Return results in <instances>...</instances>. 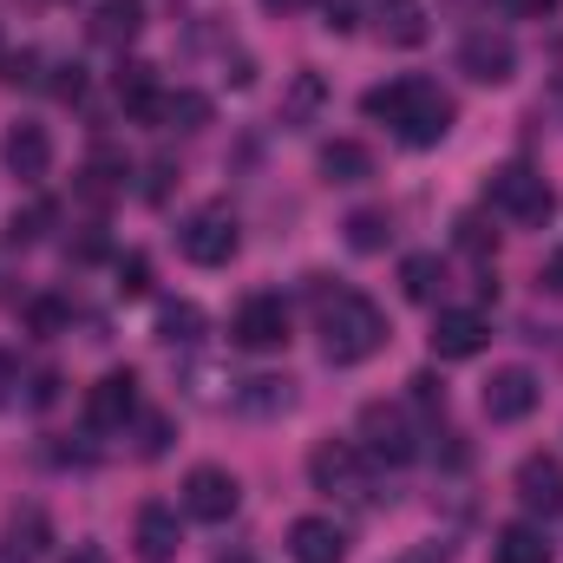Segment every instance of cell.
<instances>
[{
  "label": "cell",
  "instance_id": "1",
  "mask_svg": "<svg viewBox=\"0 0 563 563\" xmlns=\"http://www.w3.org/2000/svg\"><path fill=\"white\" fill-rule=\"evenodd\" d=\"M361 112H367L374 125H394V139L413 144V151L439 144L452 132V119H459V106H452L432 79H420V73H407V79H394V86H374V92L361 99Z\"/></svg>",
  "mask_w": 563,
  "mask_h": 563
},
{
  "label": "cell",
  "instance_id": "2",
  "mask_svg": "<svg viewBox=\"0 0 563 563\" xmlns=\"http://www.w3.org/2000/svg\"><path fill=\"white\" fill-rule=\"evenodd\" d=\"M387 341H394V321H387L380 301H367V295H354V288L321 295V354H328L334 367H361V361H374Z\"/></svg>",
  "mask_w": 563,
  "mask_h": 563
},
{
  "label": "cell",
  "instance_id": "3",
  "mask_svg": "<svg viewBox=\"0 0 563 563\" xmlns=\"http://www.w3.org/2000/svg\"><path fill=\"white\" fill-rule=\"evenodd\" d=\"M485 203H492L498 217H511V223H551V217H558V190H551L544 170H531V164H498L492 184H485Z\"/></svg>",
  "mask_w": 563,
  "mask_h": 563
},
{
  "label": "cell",
  "instance_id": "4",
  "mask_svg": "<svg viewBox=\"0 0 563 563\" xmlns=\"http://www.w3.org/2000/svg\"><path fill=\"white\" fill-rule=\"evenodd\" d=\"M177 250H184V263H197V269H223V263L243 250L236 210H230V203H197V210L177 223Z\"/></svg>",
  "mask_w": 563,
  "mask_h": 563
},
{
  "label": "cell",
  "instance_id": "5",
  "mask_svg": "<svg viewBox=\"0 0 563 563\" xmlns=\"http://www.w3.org/2000/svg\"><path fill=\"white\" fill-rule=\"evenodd\" d=\"M308 478L314 492L328 498H347V505H374V485H367V452L354 439H321L308 452Z\"/></svg>",
  "mask_w": 563,
  "mask_h": 563
},
{
  "label": "cell",
  "instance_id": "6",
  "mask_svg": "<svg viewBox=\"0 0 563 563\" xmlns=\"http://www.w3.org/2000/svg\"><path fill=\"white\" fill-rule=\"evenodd\" d=\"M354 445H361L367 459H380V465H413V459H420V426L407 420L400 400H367Z\"/></svg>",
  "mask_w": 563,
  "mask_h": 563
},
{
  "label": "cell",
  "instance_id": "7",
  "mask_svg": "<svg viewBox=\"0 0 563 563\" xmlns=\"http://www.w3.org/2000/svg\"><path fill=\"white\" fill-rule=\"evenodd\" d=\"M236 505H243V492H236V478H230L223 465H190V472H184V518H197V525H230Z\"/></svg>",
  "mask_w": 563,
  "mask_h": 563
},
{
  "label": "cell",
  "instance_id": "8",
  "mask_svg": "<svg viewBox=\"0 0 563 563\" xmlns=\"http://www.w3.org/2000/svg\"><path fill=\"white\" fill-rule=\"evenodd\" d=\"M230 341L250 347V354L288 347V301H282V295H250V301L236 308V321H230Z\"/></svg>",
  "mask_w": 563,
  "mask_h": 563
},
{
  "label": "cell",
  "instance_id": "9",
  "mask_svg": "<svg viewBox=\"0 0 563 563\" xmlns=\"http://www.w3.org/2000/svg\"><path fill=\"white\" fill-rule=\"evenodd\" d=\"M538 400H544V380L531 374V367H498L492 380H485V420L492 426H518L538 413Z\"/></svg>",
  "mask_w": 563,
  "mask_h": 563
},
{
  "label": "cell",
  "instance_id": "10",
  "mask_svg": "<svg viewBox=\"0 0 563 563\" xmlns=\"http://www.w3.org/2000/svg\"><path fill=\"white\" fill-rule=\"evenodd\" d=\"M511 66H518L511 33H498V26H472V33L459 40V73H465V79H478V86H505Z\"/></svg>",
  "mask_w": 563,
  "mask_h": 563
},
{
  "label": "cell",
  "instance_id": "11",
  "mask_svg": "<svg viewBox=\"0 0 563 563\" xmlns=\"http://www.w3.org/2000/svg\"><path fill=\"white\" fill-rule=\"evenodd\" d=\"M485 347H492V321L478 308H439V321H432V354L439 361H472Z\"/></svg>",
  "mask_w": 563,
  "mask_h": 563
},
{
  "label": "cell",
  "instance_id": "12",
  "mask_svg": "<svg viewBox=\"0 0 563 563\" xmlns=\"http://www.w3.org/2000/svg\"><path fill=\"white\" fill-rule=\"evenodd\" d=\"M132 413H139V374H132V367L99 374V387L86 394V420H92V432H119Z\"/></svg>",
  "mask_w": 563,
  "mask_h": 563
},
{
  "label": "cell",
  "instance_id": "13",
  "mask_svg": "<svg viewBox=\"0 0 563 563\" xmlns=\"http://www.w3.org/2000/svg\"><path fill=\"white\" fill-rule=\"evenodd\" d=\"M0 157H7V170H13V177L40 184V177L53 170V132H46V125H33V119H20V125H7Z\"/></svg>",
  "mask_w": 563,
  "mask_h": 563
},
{
  "label": "cell",
  "instance_id": "14",
  "mask_svg": "<svg viewBox=\"0 0 563 563\" xmlns=\"http://www.w3.org/2000/svg\"><path fill=\"white\" fill-rule=\"evenodd\" d=\"M46 544H53V518L40 505H20L7 518V531H0V563H40Z\"/></svg>",
  "mask_w": 563,
  "mask_h": 563
},
{
  "label": "cell",
  "instance_id": "15",
  "mask_svg": "<svg viewBox=\"0 0 563 563\" xmlns=\"http://www.w3.org/2000/svg\"><path fill=\"white\" fill-rule=\"evenodd\" d=\"M288 558L295 563H347V531L334 518H295L288 525Z\"/></svg>",
  "mask_w": 563,
  "mask_h": 563
},
{
  "label": "cell",
  "instance_id": "16",
  "mask_svg": "<svg viewBox=\"0 0 563 563\" xmlns=\"http://www.w3.org/2000/svg\"><path fill=\"white\" fill-rule=\"evenodd\" d=\"M132 544H139V563H170L177 551H184V525H177V511H170V505H144Z\"/></svg>",
  "mask_w": 563,
  "mask_h": 563
},
{
  "label": "cell",
  "instance_id": "17",
  "mask_svg": "<svg viewBox=\"0 0 563 563\" xmlns=\"http://www.w3.org/2000/svg\"><path fill=\"white\" fill-rule=\"evenodd\" d=\"M518 498L531 505V511H563V465L551 459V452H531L525 465H518Z\"/></svg>",
  "mask_w": 563,
  "mask_h": 563
},
{
  "label": "cell",
  "instance_id": "18",
  "mask_svg": "<svg viewBox=\"0 0 563 563\" xmlns=\"http://www.w3.org/2000/svg\"><path fill=\"white\" fill-rule=\"evenodd\" d=\"M119 106H125L139 125H157V112H164V92H157V73H151L144 59H125V66H119Z\"/></svg>",
  "mask_w": 563,
  "mask_h": 563
},
{
  "label": "cell",
  "instance_id": "19",
  "mask_svg": "<svg viewBox=\"0 0 563 563\" xmlns=\"http://www.w3.org/2000/svg\"><path fill=\"white\" fill-rule=\"evenodd\" d=\"M144 26V0H99L92 7V40L99 46H132Z\"/></svg>",
  "mask_w": 563,
  "mask_h": 563
},
{
  "label": "cell",
  "instance_id": "20",
  "mask_svg": "<svg viewBox=\"0 0 563 563\" xmlns=\"http://www.w3.org/2000/svg\"><path fill=\"white\" fill-rule=\"evenodd\" d=\"M374 20H380V40L387 46H420L426 33H432L426 26V0H380Z\"/></svg>",
  "mask_w": 563,
  "mask_h": 563
},
{
  "label": "cell",
  "instance_id": "21",
  "mask_svg": "<svg viewBox=\"0 0 563 563\" xmlns=\"http://www.w3.org/2000/svg\"><path fill=\"white\" fill-rule=\"evenodd\" d=\"M321 177H328V184H367V177H374V151L354 144V139L321 144Z\"/></svg>",
  "mask_w": 563,
  "mask_h": 563
},
{
  "label": "cell",
  "instance_id": "22",
  "mask_svg": "<svg viewBox=\"0 0 563 563\" xmlns=\"http://www.w3.org/2000/svg\"><path fill=\"white\" fill-rule=\"evenodd\" d=\"M492 563H551V538L538 525H505L492 538Z\"/></svg>",
  "mask_w": 563,
  "mask_h": 563
},
{
  "label": "cell",
  "instance_id": "23",
  "mask_svg": "<svg viewBox=\"0 0 563 563\" xmlns=\"http://www.w3.org/2000/svg\"><path fill=\"white\" fill-rule=\"evenodd\" d=\"M197 334H203V308H197V301H170V308L157 314V341H164V347H190Z\"/></svg>",
  "mask_w": 563,
  "mask_h": 563
},
{
  "label": "cell",
  "instance_id": "24",
  "mask_svg": "<svg viewBox=\"0 0 563 563\" xmlns=\"http://www.w3.org/2000/svg\"><path fill=\"white\" fill-rule=\"evenodd\" d=\"M157 125L203 132V125H210V99H203V92H164V112H157Z\"/></svg>",
  "mask_w": 563,
  "mask_h": 563
},
{
  "label": "cell",
  "instance_id": "25",
  "mask_svg": "<svg viewBox=\"0 0 563 563\" xmlns=\"http://www.w3.org/2000/svg\"><path fill=\"white\" fill-rule=\"evenodd\" d=\"M387 236H394V223H387V210H354V217H347V243H354L361 256H374V250H387Z\"/></svg>",
  "mask_w": 563,
  "mask_h": 563
},
{
  "label": "cell",
  "instance_id": "26",
  "mask_svg": "<svg viewBox=\"0 0 563 563\" xmlns=\"http://www.w3.org/2000/svg\"><path fill=\"white\" fill-rule=\"evenodd\" d=\"M53 223H59V210H53V203H26V210H13V223H7V243H20V250H26V243H40Z\"/></svg>",
  "mask_w": 563,
  "mask_h": 563
},
{
  "label": "cell",
  "instance_id": "27",
  "mask_svg": "<svg viewBox=\"0 0 563 563\" xmlns=\"http://www.w3.org/2000/svg\"><path fill=\"white\" fill-rule=\"evenodd\" d=\"M400 282H407L413 301H432L439 282H445V269H439V256H407V263H400Z\"/></svg>",
  "mask_w": 563,
  "mask_h": 563
},
{
  "label": "cell",
  "instance_id": "28",
  "mask_svg": "<svg viewBox=\"0 0 563 563\" xmlns=\"http://www.w3.org/2000/svg\"><path fill=\"white\" fill-rule=\"evenodd\" d=\"M243 407L250 413H288L295 394H288V380H243Z\"/></svg>",
  "mask_w": 563,
  "mask_h": 563
},
{
  "label": "cell",
  "instance_id": "29",
  "mask_svg": "<svg viewBox=\"0 0 563 563\" xmlns=\"http://www.w3.org/2000/svg\"><path fill=\"white\" fill-rule=\"evenodd\" d=\"M125 184V157H112V151H99L92 164H86V197H112Z\"/></svg>",
  "mask_w": 563,
  "mask_h": 563
},
{
  "label": "cell",
  "instance_id": "30",
  "mask_svg": "<svg viewBox=\"0 0 563 563\" xmlns=\"http://www.w3.org/2000/svg\"><path fill=\"white\" fill-rule=\"evenodd\" d=\"M314 106H321V79H314V73H301V79H295V92H288V106H282V112H288V119H308V112H314Z\"/></svg>",
  "mask_w": 563,
  "mask_h": 563
},
{
  "label": "cell",
  "instance_id": "31",
  "mask_svg": "<svg viewBox=\"0 0 563 563\" xmlns=\"http://www.w3.org/2000/svg\"><path fill=\"white\" fill-rule=\"evenodd\" d=\"M144 288H151V263L144 256H125L119 263V295H144Z\"/></svg>",
  "mask_w": 563,
  "mask_h": 563
},
{
  "label": "cell",
  "instance_id": "32",
  "mask_svg": "<svg viewBox=\"0 0 563 563\" xmlns=\"http://www.w3.org/2000/svg\"><path fill=\"white\" fill-rule=\"evenodd\" d=\"M26 321H33V334H59V328H66V308H59V301H33Z\"/></svg>",
  "mask_w": 563,
  "mask_h": 563
},
{
  "label": "cell",
  "instance_id": "33",
  "mask_svg": "<svg viewBox=\"0 0 563 563\" xmlns=\"http://www.w3.org/2000/svg\"><path fill=\"white\" fill-rule=\"evenodd\" d=\"M164 445H170V420H164V413H151V420H144V439H139V452H144V459H157Z\"/></svg>",
  "mask_w": 563,
  "mask_h": 563
},
{
  "label": "cell",
  "instance_id": "34",
  "mask_svg": "<svg viewBox=\"0 0 563 563\" xmlns=\"http://www.w3.org/2000/svg\"><path fill=\"white\" fill-rule=\"evenodd\" d=\"M459 243H465L472 256H485V250H492V236H485V223H478V217H465V223H459Z\"/></svg>",
  "mask_w": 563,
  "mask_h": 563
},
{
  "label": "cell",
  "instance_id": "35",
  "mask_svg": "<svg viewBox=\"0 0 563 563\" xmlns=\"http://www.w3.org/2000/svg\"><path fill=\"white\" fill-rule=\"evenodd\" d=\"M505 13H518V20H544V13H558V0H498Z\"/></svg>",
  "mask_w": 563,
  "mask_h": 563
},
{
  "label": "cell",
  "instance_id": "36",
  "mask_svg": "<svg viewBox=\"0 0 563 563\" xmlns=\"http://www.w3.org/2000/svg\"><path fill=\"white\" fill-rule=\"evenodd\" d=\"M413 400H420V407H445V387H439L432 374H413Z\"/></svg>",
  "mask_w": 563,
  "mask_h": 563
},
{
  "label": "cell",
  "instance_id": "37",
  "mask_svg": "<svg viewBox=\"0 0 563 563\" xmlns=\"http://www.w3.org/2000/svg\"><path fill=\"white\" fill-rule=\"evenodd\" d=\"M53 92H59V99H79V92H86V73H79V66H59Z\"/></svg>",
  "mask_w": 563,
  "mask_h": 563
},
{
  "label": "cell",
  "instance_id": "38",
  "mask_svg": "<svg viewBox=\"0 0 563 563\" xmlns=\"http://www.w3.org/2000/svg\"><path fill=\"white\" fill-rule=\"evenodd\" d=\"M544 288H551V295H563V250H551V263H544Z\"/></svg>",
  "mask_w": 563,
  "mask_h": 563
},
{
  "label": "cell",
  "instance_id": "39",
  "mask_svg": "<svg viewBox=\"0 0 563 563\" xmlns=\"http://www.w3.org/2000/svg\"><path fill=\"white\" fill-rule=\"evenodd\" d=\"M66 563H112V551H106V544H73Z\"/></svg>",
  "mask_w": 563,
  "mask_h": 563
},
{
  "label": "cell",
  "instance_id": "40",
  "mask_svg": "<svg viewBox=\"0 0 563 563\" xmlns=\"http://www.w3.org/2000/svg\"><path fill=\"white\" fill-rule=\"evenodd\" d=\"M269 13H301V7H314V0H263Z\"/></svg>",
  "mask_w": 563,
  "mask_h": 563
},
{
  "label": "cell",
  "instance_id": "41",
  "mask_svg": "<svg viewBox=\"0 0 563 563\" xmlns=\"http://www.w3.org/2000/svg\"><path fill=\"white\" fill-rule=\"evenodd\" d=\"M7 394H13V361L0 354V400H7Z\"/></svg>",
  "mask_w": 563,
  "mask_h": 563
},
{
  "label": "cell",
  "instance_id": "42",
  "mask_svg": "<svg viewBox=\"0 0 563 563\" xmlns=\"http://www.w3.org/2000/svg\"><path fill=\"white\" fill-rule=\"evenodd\" d=\"M217 563H256V558H243V551H230V558H217Z\"/></svg>",
  "mask_w": 563,
  "mask_h": 563
}]
</instances>
